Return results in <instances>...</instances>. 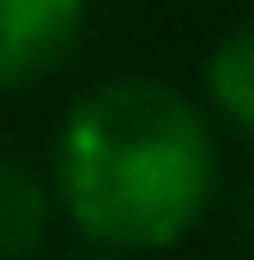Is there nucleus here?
Returning a JSON list of instances; mask_svg holds the SVG:
<instances>
[{
	"label": "nucleus",
	"mask_w": 254,
	"mask_h": 260,
	"mask_svg": "<svg viewBox=\"0 0 254 260\" xmlns=\"http://www.w3.org/2000/svg\"><path fill=\"white\" fill-rule=\"evenodd\" d=\"M218 188L212 127L176 85L115 79L91 91L55 139L61 212L97 248L182 242Z\"/></svg>",
	"instance_id": "nucleus-1"
},
{
	"label": "nucleus",
	"mask_w": 254,
	"mask_h": 260,
	"mask_svg": "<svg viewBox=\"0 0 254 260\" xmlns=\"http://www.w3.org/2000/svg\"><path fill=\"white\" fill-rule=\"evenodd\" d=\"M85 30V0H0V91H18L67 61Z\"/></svg>",
	"instance_id": "nucleus-2"
},
{
	"label": "nucleus",
	"mask_w": 254,
	"mask_h": 260,
	"mask_svg": "<svg viewBox=\"0 0 254 260\" xmlns=\"http://www.w3.org/2000/svg\"><path fill=\"white\" fill-rule=\"evenodd\" d=\"M43 224H49V194H43V182H37L12 151H0V260L30 254V248L43 242Z\"/></svg>",
	"instance_id": "nucleus-3"
},
{
	"label": "nucleus",
	"mask_w": 254,
	"mask_h": 260,
	"mask_svg": "<svg viewBox=\"0 0 254 260\" xmlns=\"http://www.w3.org/2000/svg\"><path fill=\"white\" fill-rule=\"evenodd\" d=\"M206 91H212V103H218L242 133H254V24L230 30V37L212 49V61H206Z\"/></svg>",
	"instance_id": "nucleus-4"
}]
</instances>
